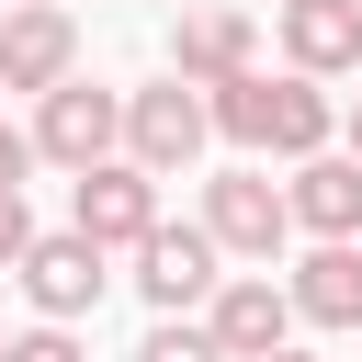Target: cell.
Returning <instances> with one entry per match:
<instances>
[{
	"mask_svg": "<svg viewBox=\"0 0 362 362\" xmlns=\"http://www.w3.org/2000/svg\"><path fill=\"white\" fill-rule=\"evenodd\" d=\"M11 283H23V305H34L45 328H79V317H102V294H113V249L79 238V226H45Z\"/></svg>",
	"mask_w": 362,
	"mask_h": 362,
	"instance_id": "cell-1",
	"label": "cell"
},
{
	"mask_svg": "<svg viewBox=\"0 0 362 362\" xmlns=\"http://www.w3.org/2000/svg\"><path fill=\"white\" fill-rule=\"evenodd\" d=\"M204 226H215L226 260L272 272V260L294 249V192H283L272 170H215V181H204Z\"/></svg>",
	"mask_w": 362,
	"mask_h": 362,
	"instance_id": "cell-2",
	"label": "cell"
},
{
	"mask_svg": "<svg viewBox=\"0 0 362 362\" xmlns=\"http://www.w3.org/2000/svg\"><path fill=\"white\" fill-rule=\"evenodd\" d=\"M34 158L45 170H102V158H124V90H102V79H68V90H45L34 102Z\"/></svg>",
	"mask_w": 362,
	"mask_h": 362,
	"instance_id": "cell-3",
	"label": "cell"
},
{
	"mask_svg": "<svg viewBox=\"0 0 362 362\" xmlns=\"http://www.w3.org/2000/svg\"><path fill=\"white\" fill-rule=\"evenodd\" d=\"M204 147H215V102H204L192 79H147V90H124V158H136V170L170 181V170H192Z\"/></svg>",
	"mask_w": 362,
	"mask_h": 362,
	"instance_id": "cell-4",
	"label": "cell"
},
{
	"mask_svg": "<svg viewBox=\"0 0 362 362\" xmlns=\"http://www.w3.org/2000/svg\"><path fill=\"white\" fill-rule=\"evenodd\" d=\"M68 79H79V11H68V0H11V11H0V90L45 102V90H68Z\"/></svg>",
	"mask_w": 362,
	"mask_h": 362,
	"instance_id": "cell-5",
	"label": "cell"
},
{
	"mask_svg": "<svg viewBox=\"0 0 362 362\" xmlns=\"http://www.w3.org/2000/svg\"><path fill=\"white\" fill-rule=\"evenodd\" d=\"M68 226L102 238V249H147V238L170 226V215H158V170H136V158L79 170V181H68Z\"/></svg>",
	"mask_w": 362,
	"mask_h": 362,
	"instance_id": "cell-6",
	"label": "cell"
},
{
	"mask_svg": "<svg viewBox=\"0 0 362 362\" xmlns=\"http://www.w3.org/2000/svg\"><path fill=\"white\" fill-rule=\"evenodd\" d=\"M215 283H226V249H215L204 215H192V226H158V238L136 249V294H147V317H204Z\"/></svg>",
	"mask_w": 362,
	"mask_h": 362,
	"instance_id": "cell-7",
	"label": "cell"
},
{
	"mask_svg": "<svg viewBox=\"0 0 362 362\" xmlns=\"http://www.w3.org/2000/svg\"><path fill=\"white\" fill-rule=\"evenodd\" d=\"M249 57H260V23H249L238 0H181V11H170V79L226 90V79H249Z\"/></svg>",
	"mask_w": 362,
	"mask_h": 362,
	"instance_id": "cell-8",
	"label": "cell"
},
{
	"mask_svg": "<svg viewBox=\"0 0 362 362\" xmlns=\"http://www.w3.org/2000/svg\"><path fill=\"white\" fill-rule=\"evenodd\" d=\"M204 328L226 339V362H272V351H294V283H272V272H226L215 283V305H204Z\"/></svg>",
	"mask_w": 362,
	"mask_h": 362,
	"instance_id": "cell-9",
	"label": "cell"
},
{
	"mask_svg": "<svg viewBox=\"0 0 362 362\" xmlns=\"http://www.w3.org/2000/svg\"><path fill=\"white\" fill-rule=\"evenodd\" d=\"M272 11H283V68L305 79L362 68V0H272Z\"/></svg>",
	"mask_w": 362,
	"mask_h": 362,
	"instance_id": "cell-10",
	"label": "cell"
},
{
	"mask_svg": "<svg viewBox=\"0 0 362 362\" xmlns=\"http://www.w3.org/2000/svg\"><path fill=\"white\" fill-rule=\"evenodd\" d=\"M283 283H294V317L305 328H362V238H317Z\"/></svg>",
	"mask_w": 362,
	"mask_h": 362,
	"instance_id": "cell-11",
	"label": "cell"
},
{
	"mask_svg": "<svg viewBox=\"0 0 362 362\" xmlns=\"http://www.w3.org/2000/svg\"><path fill=\"white\" fill-rule=\"evenodd\" d=\"M294 238H362V158L328 147V158H294Z\"/></svg>",
	"mask_w": 362,
	"mask_h": 362,
	"instance_id": "cell-12",
	"label": "cell"
},
{
	"mask_svg": "<svg viewBox=\"0 0 362 362\" xmlns=\"http://www.w3.org/2000/svg\"><path fill=\"white\" fill-rule=\"evenodd\" d=\"M328 147H339V102H328V79L283 68V79H272V158H328Z\"/></svg>",
	"mask_w": 362,
	"mask_h": 362,
	"instance_id": "cell-13",
	"label": "cell"
},
{
	"mask_svg": "<svg viewBox=\"0 0 362 362\" xmlns=\"http://www.w3.org/2000/svg\"><path fill=\"white\" fill-rule=\"evenodd\" d=\"M136 362H226V339H215L204 317H158V328L136 339Z\"/></svg>",
	"mask_w": 362,
	"mask_h": 362,
	"instance_id": "cell-14",
	"label": "cell"
},
{
	"mask_svg": "<svg viewBox=\"0 0 362 362\" xmlns=\"http://www.w3.org/2000/svg\"><path fill=\"white\" fill-rule=\"evenodd\" d=\"M0 362H90V351H79V328H45V317H34V328H11Z\"/></svg>",
	"mask_w": 362,
	"mask_h": 362,
	"instance_id": "cell-15",
	"label": "cell"
},
{
	"mask_svg": "<svg viewBox=\"0 0 362 362\" xmlns=\"http://www.w3.org/2000/svg\"><path fill=\"white\" fill-rule=\"evenodd\" d=\"M45 226H34V204L23 192H0V272H23V249H34Z\"/></svg>",
	"mask_w": 362,
	"mask_h": 362,
	"instance_id": "cell-16",
	"label": "cell"
},
{
	"mask_svg": "<svg viewBox=\"0 0 362 362\" xmlns=\"http://www.w3.org/2000/svg\"><path fill=\"white\" fill-rule=\"evenodd\" d=\"M23 170H34V124H0V192H23Z\"/></svg>",
	"mask_w": 362,
	"mask_h": 362,
	"instance_id": "cell-17",
	"label": "cell"
},
{
	"mask_svg": "<svg viewBox=\"0 0 362 362\" xmlns=\"http://www.w3.org/2000/svg\"><path fill=\"white\" fill-rule=\"evenodd\" d=\"M339 147H351V158H362V90H351V113H339Z\"/></svg>",
	"mask_w": 362,
	"mask_h": 362,
	"instance_id": "cell-18",
	"label": "cell"
},
{
	"mask_svg": "<svg viewBox=\"0 0 362 362\" xmlns=\"http://www.w3.org/2000/svg\"><path fill=\"white\" fill-rule=\"evenodd\" d=\"M272 362H317V351H272Z\"/></svg>",
	"mask_w": 362,
	"mask_h": 362,
	"instance_id": "cell-19",
	"label": "cell"
},
{
	"mask_svg": "<svg viewBox=\"0 0 362 362\" xmlns=\"http://www.w3.org/2000/svg\"><path fill=\"white\" fill-rule=\"evenodd\" d=\"M0 351H11V328H0Z\"/></svg>",
	"mask_w": 362,
	"mask_h": 362,
	"instance_id": "cell-20",
	"label": "cell"
},
{
	"mask_svg": "<svg viewBox=\"0 0 362 362\" xmlns=\"http://www.w3.org/2000/svg\"><path fill=\"white\" fill-rule=\"evenodd\" d=\"M0 11H11V0H0Z\"/></svg>",
	"mask_w": 362,
	"mask_h": 362,
	"instance_id": "cell-21",
	"label": "cell"
},
{
	"mask_svg": "<svg viewBox=\"0 0 362 362\" xmlns=\"http://www.w3.org/2000/svg\"><path fill=\"white\" fill-rule=\"evenodd\" d=\"M68 11H79V0H68Z\"/></svg>",
	"mask_w": 362,
	"mask_h": 362,
	"instance_id": "cell-22",
	"label": "cell"
}]
</instances>
